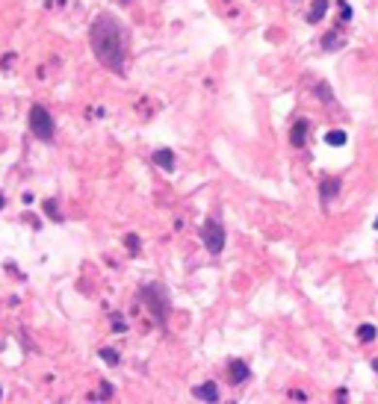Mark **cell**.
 Listing matches in <instances>:
<instances>
[{
	"label": "cell",
	"instance_id": "obj_1",
	"mask_svg": "<svg viewBox=\"0 0 378 404\" xmlns=\"http://www.w3.org/2000/svg\"><path fill=\"white\" fill-rule=\"evenodd\" d=\"M127 42H130L127 27L112 12L95 15V21L89 27L92 53L106 71H112V74H119V77H124V68H127Z\"/></svg>",
	"mask_w": 378,
	"mask_h": 404
},
{
	"label": "cell",
	"instance_id": "obj_2",
	"mask_svg": "<svg viewBox=\"0 0 378 404\" xmlns=\"http://www.w3.org/2000/svg\"><path fill=\"white\" fill-rule=\"evenodd\" d=\"M139 298L148 304V310H151V316H154V322L160 324V327H166L169 324V316H172V298H169V292H166V286L163 283H145L142 289H139Z\"/></svg>",
	"mask_w": 378,
	"mask_h": 404
},
{
	"label": "cell",
	"instance_id": "obj_3",
	"mask_svg": "<svg viewBox=\"0 0 378 404\" xmlns=\"http://www.w3.org/2000/svg\"><path fill=\"white\" fill-rule=\"evenodd\" d=\"M27 124H30V133L39 139V142H53V136H56V121H53V115L48 113V106L33 103V106H30V115H27Z\"/></svg>",
	"mask_w": 378,
	"mask_h": 404
},
{
	"label": "cell",
	"instance_id": "obj_4",
	"mask_svg": "<svg viewBox=\"0 0 378 404\" xmlns=\"http://www.w3.org/2000/svg\"><path fill=\"white\" fill-rule=\"evenodd\" d=\"M201 242H204V248H207L213 257H219V254L224 251L228 233H224V227L216 222V218H204V225H201Z\"/></svg>",
	"mask_w": 378,
	"mask_h": 404
},
{
	"label": "cell",
	"instance_id": "obj_5",
	"mask_svg": "<svg viewBox=\"0 0 378 404\" xmlns=\"http://www.w3.org/2000/svg\"><path fill=\"white\" fill-rule=\"evenodd\" d=\"M228 378H231L234 387L245 384V381L251 378V366H248L245 360H231V363H228Z\"/></svg>",
	"mask_w": 378,
	"mask_h": 404
},
{
	"label": "cell",
	"instance_id": "obj_6",
	"mask_svg": "<svg viewBox=\"0 0 378 404\" xmlns=\"http://www.w3.org/2000/svg\"><path fill=\"white\" fill-rule=\"evenodd\" d=\"M308 130H310V121H308V118H295V124L290 127V142H292V148H305V145H308Z\"/></svg>",
	"mask_w": 378,
	"mask_h": 404
},
{
	"label": "cell",
	"instance_id": "obj_7",
	"mask_svg": "<svg viewBox=\"0 0 378 404\" xmlns=\"http://www.w3.org/2000/svg\"><path fill=\"white\" fill-rule=\"evenodd\" d=\"M151 162L160 165L163 171H174V168H177V157H174V151H172V148H160V151H154Z\"/></svg>",
	"mask_w": 378,
	"mask_h": 404
},
{
	"label": "cell",
	"instance_id": "obj_8",
	"mask_svg": "<svg viewBox=\"0 0 378 404\" xmlns=\"http://www.w3.org/2000/svg\"><path fill=\"white\" fill-rule=\"evenodd\" d=\"M340 186H343V183H340V177H325L322 183H319V198L328 204V201H334L337 195H340Z\"/></svg>",
	"mask_w": 378,
	"mask_h": 404
},
{
	"label": "cell",
	"instance_id": "obj_9",
	"mask_svg": "<svg viewBox=\"0 0 378 404\" xmlns=\"http://www.w3.org/2000/svg\"><path fill=\"white\" fill-rule=\"evenodd\" d=\"M192 395H195L198 401H219V387H216L213 381H207V384L192 387Z\"/></svg>",
	"mask_w": 378,
	"mask_h": 404
},
{
	"label": "cell",
	"instance_id": "obj_10",
	"mask_svg": "<svg viewBox=\"0 0 378 404\" xmlns=\"http://www.w3.org/2000/svg\"><path fill=\"white\" fill-rule=\"evenodd\" d=\"M328 6H331V0H313V6H310V12H308V24H319V21L325 18Z\"/></svg>",
	"mask_w": 378,
	"mask_h": 404
},
{
	"label": "cell",
	"instance_id": "obj_11",
	"mask_svg": "<svg viewBox=\"0 0 378 404\" xmlns=\"http://www.w3.org/2000/svg\"><path fill=\"white\" fill-rule=\"evenodd\" d=\"M343 45H346V39H343V35H340L337 30H331V32L322 35V48H325V50H340Z\"/></svg>",
	"mask_w": 378,
	"mask_h": 404
},
{
	"label": "cell",
	"instance_id": "obj_12",
	"mask_svg": "<svg viewBox=\"0 0 378 404\" xmlns=\"http://www.w3.org/2000/svg\"><path fill=\"white\" fill-rule=\"evenodd\" d=\"M325 142L331 145V148H343V145L349 142V136H346V130H328L325 133Z\"/></svg>",
	"mask_w": 378,
	"mask_h": 404
},
{
	"label": "cell",
	"instance_id": "obj_13",
	"mask_svg": "<svg viewBox=\"0 0 378 404\" xmlns=\"http://www.w3.org/2000/svg\"><path fill=\"white\" fill-rule=\"evenodd\" d=\"M375 337H378V327H375V324H369V322H366V324H361V327H358V339H361V342H372Z\"/></svg>",
	"mask_w": 378,
	"mask_h": 404
},
{
	"label": "cell",
	"instance_id": "obj_14",
	"mask_svg": "<svg viewBox=\"0 0 378 404\" xmlns=\"http://www.w3.org/2000/svg\"><path fill=\"white\" fill-rule=\"evenodd\" d=\"M45 212H48L51 222H62V212H59V207H56V198H48V201H45Z\"/></svg>",
	"mask_w": 378,
	"mask_h": 404
},
{
	"label": "cell",
	"instance_id": "obj_15",
	"mask_svg": "<svg viewBox=\"0 0 378 404\" xmlns=\"http://www.w3.org/2000/svg\"><path fill=\"white\" fill-rule=\"evenodd\" d=\"M112 392H116V389H112V384H106V381H103V384L98 387V392H92L89 398H92V401H101V398L106 401V398H112Z\"/></svg>",
	"mask_w": 378,
	"mask_h": 404
},
{
	"label": "cell",
	"instance_id": "obj_16",
	"mask_svg": "<svg viewBox=\"0 0 378 404\" xmlns=\"http://www.w3.org/2000/svg\"><path fill=\"white\" fill-rule=\"evenodd\" d=\"M101 360H103L106 366H119V360H121V357H119V351H116V348H101Z\"/></svg>",
	"mask_w": 378,
	"mask_h": 404
},
{
	"label": "cell",
	"instance_id": "obj_17",
	"mask_svg": "<svg viewBox=\"0 0 378 404\" xmlns=\"http://www.w3.org/2000/svg\"><path fill=\"white\" fill-rule=\"evenodd\" d=\"M109 319H112V330H116V334H124V330H127V324H124V319L119 313H112Z\"/></svg>",
	"mask_w": 378,
	"mask_h": 404
},
{
	"label": "cell",
	"instance_id": "obj_18",
	"mask_svg": "<svg viewBox=\"0 0 378 404\" xmlns=\"http://www.w3.org/2000/svg\"><path fill=\"white\" fill-rule=\"evenodd\" d=\"M316 95H319L325 103H331V100H334V95H331V89H328L325 83H319V86H316Z\"/></svg>",
	"mask_w": 378,
	"mask_h": 404
},
{
	"label": "cell",
	"instance_id": "obj_19",
	"mask_svg": "<svg viewBox=\"0 0 378 404\" xmlns=\"http://www.w3.org/2000/svg\"><path fill=\"white\" fill-rule=\"evenodd\" d=\"M349 18H352V6L346 0H340V21H349Z\"/></svg>",
	"mask_w": 378,
	"mask_h": 404
},
{
	"label": "cell",
	"instance_id": "obj_20",
	"mask_svg": "<svg viewBox=\"0 0 378 404\" xmlns=\"http://www.w3.org/2000/svg\"><path fill=\"white\" fill-rule=\"evenodd\" d=\"M127 248H130L133 254H139V236H136V233H130V236H127Z\"/></svg>",
	"mask_w": 378,
	"mask_h": 404
},
{
	"label": "cell",
	"instance_id": "obj_21",
	"mask_svg": "<svg viewBox=\"0 0 378 404\" xmlns=\"http://www.w3.org/2000/svg\"><path fill=\"white\" fill-rule=\"evenodd\" d=\"M12 59H15V56H12V53H6L3 59H0V65H3V68H9V65H12Z\"/></svg>",
	"mask_w": 378,
	"mask_h": 404
},
{
	"label": "cell",
	"instance_id": "obj_22",
	"mask_svg": "<svg viewBox=\"0 0 378 404\" xmlns=\"http://www.w3.org/2000/svg\"><path fill=\"white\" fill-rule=\"evenodd\" d=\"M290 395H292V398H298V401H305V398H308V395H305V392H301V389H292Z\"/></svg>",
	"mask_w": 378,
	"mask_h": 404
},
{
	"label": "cell",
	"instance_id": "obj_23",
	"mask_svg": "<svg viewBox=\"0 0 378 404\" xmlns=\"http://www.w3.org/2000/svg\"><path fill=\"white\" fill-rule=\"evenodd\" d=\"M3 207H6V198H3V195H0V210H3Z\"/></svg>",
	"mask_w": 378,
	"mask_h": 404
},
{
	"label": "cell",
	"instance_id": "obj_24",
	"mask_svg": "<svg viewBox=\"0 0 378 404\" xmlns=\"http://www.w3.org/2000/svg\"><path fill=\"white\" fill-rule=\"evenodd\" d=\"M372 369H375V372H378V360H372Z\"/></svg>",
	"mask_w": 378,
	"mask_h": 404
},
{
	"label": "cell",
	"instance_id": "obj_25",
	"mask_svg": "<svg viewBox=\"0 0 378 404\" xmlns=\"http://www.w3.org/2000/svg\"><path fill=\"white\" fill-rule=\"evenodd\" d=\"M375 227H378V218H375Z\"/></svg>",
	"mask_w": 378,
	"mask_h": 404
},
{
	"label": "cell",
	"instance_id": "obj_26",
	"mask_svg": "<svg viewBox=\"0 0 378 404\" xmlns=\"http://www.w3.org/2000/svg\"><path fill=\"white\" fill-rule=\"evenodd\" d=\"M0 395H3V392H0Z\"/></svg>",
	"mask_w": 378,
	"mask_h": 404
}]
</instances>
